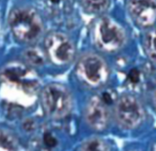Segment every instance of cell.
I'll use <instances>...</instances> for the list:
<instances>
[{
  "label": "cell",
  "mask_w": 156,
  "mask_h": 151,
  "mask_svg": "<svg viewBox=\"0 0 156 151\" xmlns=\"http://www.w3.org/2000/svg\"><path fill=\"white\" fill-rule=\"evenodd\" d=\"M19 143L15 133L5 127L0 126V151L18 149Z\"/></svg>",
  "instance_id": "cell-9"
},
{
  "label": "cell",
  "mask_w": 156,
  "mask_h": 151,
  "mask_svg": "<svg viewBox=\"0 0 156 151\" xmlns=\"http://www.w3.org/2000/svg\"><path fill=\"white\" fill-rule=\"evenodd\" d=\"M44 142L46 146L49 147H54L57 144V140L50 133L47 132L44 135Z\"/></svg>",
  "instance_id": "cell-14"
},
{
  "label": "cell",
  "mask_w": 156,
  "mask_h": 151,
  "mask_svg": "<svg viewBox=\"0 0 156 151\" xmlns=\"http://www.w3.org/2000/svg\"><path fill=\"white\" fill-rule=\"evenodd\" d=\"M83 9L91 14H101L108 9L111 0H79Z\"/></svg>",
  "instance_id": "cell-10"
},
{
  "label": "cell",
  "mask_w": 156,
  "mask_h": 151,
  "mask_svg": "<svg viewBox=\"0 0 156 151\" xmlns=\"http://www.w3.org/2000/svg\"><path fill=\"white\" fill-rule=\"evenodd\" d=\"M155 0H129L128 12L133 21L142 28L152 27L155 21Z\"/></svg>",
  "instance_id": "cell-8"
},
{
  "label": "cell",
  "mask_w": 156,
  "mask_h": 151,
  "mask_svg": "<svg viewBox=\"0 0 156 151\" xmlns=\"http://www.w3.org/2000/svg\"><path fill=\"white\" fill-rule=\"evenodd\" d=\"M91 34L94 45L105 53L119 51L127 41L126 32L123 26L108 17H101L96 20Z\"/></svg>",
  "instance_id": "cell-2"
},
{
  "label": "cell",
  "mask_w": 156,
  "mask_h": 151,
  "mask_svg": "<svg viewBox=\"0 0 156 151\" xmlns=\"http://www.w3.org/2000/svg\"><path fill=\"white\" fill-rule=\"evenodd\" d=\"M24 58L27 63L35 67L43 65L44 63V55L37 48L27 49L24 53Z\"/></svg>",
  "instance_id": "cell-13"
},
{
  "label": "cell",
  "mask_w": 156,
  "mask_h": 151,
  "mask_svg": "<svg viewBox=\"0 0 156 151\" xmlns=\"http://www.w3.org/2000/svg\"><path fill=\"white\" fill-rule=\"evenodd\" d=\"M155 33L154 30L149 31L146 34L143 39V47L146 54L152 63L155 62Z\"/></svg>",
  "instance_id": "cell-11"
},
{
  "label": "cell",
  "mask_w": 156,
  "mask_h": 151,
  "mask_svg": "<svg viewBox=\"0 0 156 151\" xmlns=\"http://www.w3.org/2000/svg\"><path fill=\"white\" fill-rule=\"evenodd\" d=\"M81 150L103 151L109 150L110 146L105 140L99 138H90L82 143Z\"/></svg>",
  "instance_id": "cell-12"
},
{
  "label": "cell",
  "mask_w": 156,
  "mask_h": 151,
  "mask_svg": "<svg viewBox=\"0 0 156 151\" xmlns=\"http://www.w3.org/2000/svg\"><path fill=\"white\" fill-rule=\"evenodd\" d=\"M128 79L131 83L136 84L140 82V73L137 69L134 68L129 71L128 74Z\"/></svg>",
  "instance_id": "cell-15"
},
{
  "label": "cell",
  "mask_w": 156,
  "mask_h": 151,
  "mask_svg": "<svg viewBox=\"0 0 156 151\" xmlns=\"http://www.w3.org/2000/svg\"><path fill=\"white\" fill-rule=\"evenodd\" d=\"M41 102L45 114L54 120L68 116L73 106L69 90L62 84L50 83L46 85L41 95Z\"/></svg>",
  "instance_id": "cell-3"
},
{
  "label": "cell",
  "mask_w": 156,
  "mask_h": 151,
  "mask_svg": "<svg viewBox=\"0 0 156 151\" xmlns=\"http://www.w3.org/2000/svg\"><path fill=\"white\" fill-rule=\"evenodd\" d=\"M76 73L79 80L91 88L104 86L110 77V69L106 61L93 53L81 56L76 65Z\"/></svg>",
  "instance_id": "cell-4"
},
{
  "label": "cell",
  "mask_w": 156,
  "mask_h": 151,
  "mask_svg": "<svg viewBox=\"0 0 156 151\" xmlns=\"http://www.w3.org/2000/svg\"><path fill=\"white\" fill-rule=\"evenodd\" d=\"M9 24L14 37L19 42H37L44 31V21L36 9L30 7H18L10 12Z\"/></svg>",
  "instance_id": "cell-1"
},
{
  "label": "cell",
  "mask_w": 156,
  "mask_h": 151,
  "mask_svg": "<svg viewBox=\"0 0 156 151\" xmlns=\"http://www.w3.org/2000/svg\"><path fill=\"white\" fill-rule=\"evenodd\" d=\"M115 119L123 129L132 130L143 124L146 110L141 101L131 94H124L117 99L114 110Z\"/></svg>",
  "instance_id": "cell-5"
},
{
  "label": "cell",
  "mask_w": 156,
  "mask_h": 151,
  "mask_svg": "<svg viewBox=\"0 0 156 151\" xmlns=\"http://www.w3.org/2000/svg\"><path fill=\"white\" fill-rule=\"evenodd\" d=\"M46 56L56 66L62 67L69 64L76 56V46L65 34L51 32L44 39Z\"/></svg>",
  "instance_id": "cell-6"
},
{
  "label": "cell",
  "mask_w": 156,
  "mask_h": 151,
  "mask_svg": "<svg viewBox=\"0 0 156 151\" xmlns=\"http://www.w3.org/2000/svg\"><path fill=\"white\" fill-rule=\"evenodd\" d=\"M85 119L88 126L96 131H103L108 128L111 113L101 98L94 95L88 100L85 109Z\"/></svg>",
  "instance_id": "cell-7"
}]
</instances>
